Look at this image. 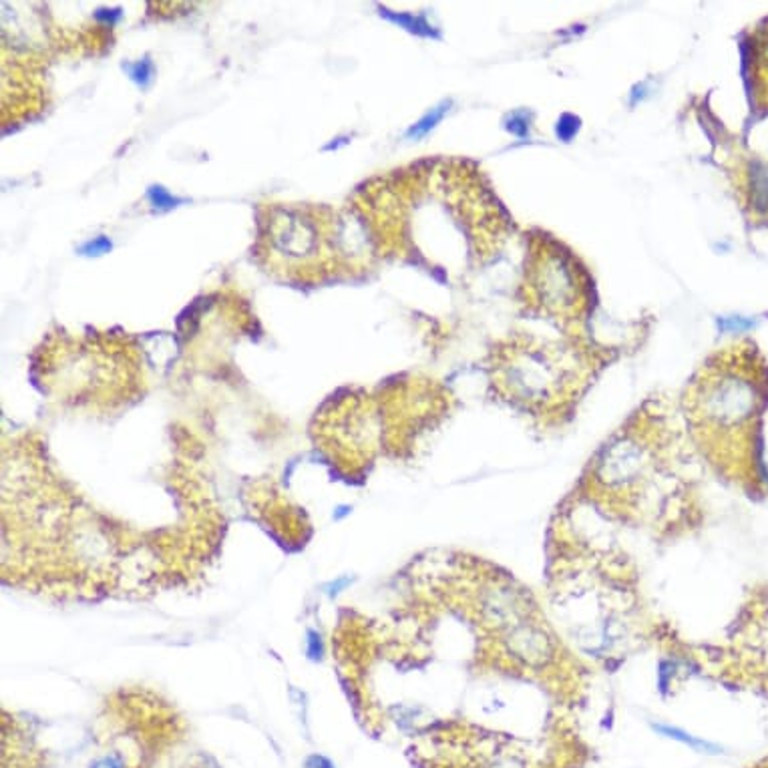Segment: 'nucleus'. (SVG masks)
Returning <instances> with one entry per match:
<instances>
[{"instance_id":"f257e3e1","label":"nucleus","mask_w":768,"mask_h":768,"mask_svg":"<svg viewBox=\"0 0 768 768\" xmlns=\"http://www.w3.org/2000/svg\"><path fill=\"white\" fill-rule=\"evenodd\" d=\"M349 208L365 223L378 261H406L443 282L483 270L515 234L481 168L459 157H432L373 178Z\"/></svg>"},{"instance_id":"f03ea898","label":"nucleus","mask_w":768,"mask_h":768,"mask_svg":"<svg viewBox=\"0 0 768 768\" xmlns=\"http://www.w3.org/2000/svg\"><path fill=\"white\" fill-rule=\"evenodd\" d=\"M694 447L676 409L650 399L613 430L589 459L573 499L604 520L674 537L696 520Z\"/></svg>"},{"instance_id":"7ed1b4c3","label":"nucleus","mask_w":768,"mask_h":768,"mask_svg":"<svg viewBox=\"0 0 768 768\" xmlns=\"http://www.w3.org/2000/svg\"><path fill=\"white\" fill-rule=\"evenodd\" d=\"M768 365L753 340L712 352L682 394L692 447L718 477L753 491L763 483V418Z\"/></svg>"},{"instance_id":"20e7f679","label":"nucleus","mask_w":768,"mask_h":768,"mask_svg":"<svg viewBox=\"0 0 768 768\" xmlns=\"http://www.w3.org/2000/svg\"><path fill=\"white\" fill-rule=\"evenodd\" d=\"M254 260L273 280L316 288L363 278L378 264L365 223L325 204H261Z\"/></svg>"},{"instance_id":"39448f33","label":"nucleus","mask_w":768,"mask_h":768,"mask_svg":"<svg viewBox=\"0 0 768 768\" xmlns=\"http://www.w3.org/2000/svg\"><path fill=\"white\" fill-rule=\"evenodd\" d=\"M613 358L612 349L586 334L511 332L491 344L487 377L501 403L541 427H561Z\"/></svg>"},{"instance_id":"423d86ee","label":"nucleus","mask_w":768,"mask_h":768,"mask_svg":"<svg viewBox=\"0 0 768 768\" xmlns=\"http://www.w3.org/2000/svg\"><path fill=\"white\" fill-rule=\"evenodd\" d=\"M42 389L63 403L115 409L135 401L144 382L137 342L123 332H49L35 352Z\"/></svg>"},{"instance_id":"0eeeda50","label":"nucleus","mask_w":768,"mask_h":768,"mask_svg":"<svg viewBox=\"0 0 768 768\" xmlns=\"http://www.w3.org/2000/svg\"><path fill=\"white\" fill-rule=\"evenodd\" d=\"M520 304L529 316L544 318L563 334H584L596 304L586 261L560 237L532 230L525 237Z\"/></svg>"},{"instance_id":"6e6552de","label":"nucleus","mask_w":768,"mask_h":768,"mask_svg":"<svg viewBox=\"0 0 768 768\" xmlns=\"http://www.w3.org/2000/svg\"><path fill=\"white\" fill-rule=\"evenodd\" d=\"M49 107L47 57L35 49L2 45V127H14Z\"/></svg>"},{"instance_id":"1a4fd4ad","label":"nucleus","mask_w":768,"mask_h":768,"mask_svg":"<svg viewBox=\"0 0 768 768\" xmlns=\"http://www.w3.org/2000/svg\"><path fill=\"white\" fill-rule=\"evenodd\" d=\"M744 65L751 103L768 113V19L756 25L744 42Z\"/></svg>"},{"instance_id":"9d476101","label":"nucleus","mask_w":768,"mask_h":768,"mask_svg":"<svg viewBox=\"0 0 768 768\" xmlns=\"http://www.w3.org/2000/svg\"><path fill=\"white\" fill-rule=\"evenodd\" d=\"M651 730H654V732H658V734H660V736H665V739L676 741V743L684 744V746H691L692 751L703 753V755H720V753H722V746L710 743V741H704L700 736H694L691 732L678 729V727H670V724L654 722V724H651Z\"/></svg>"}]
</instances>
